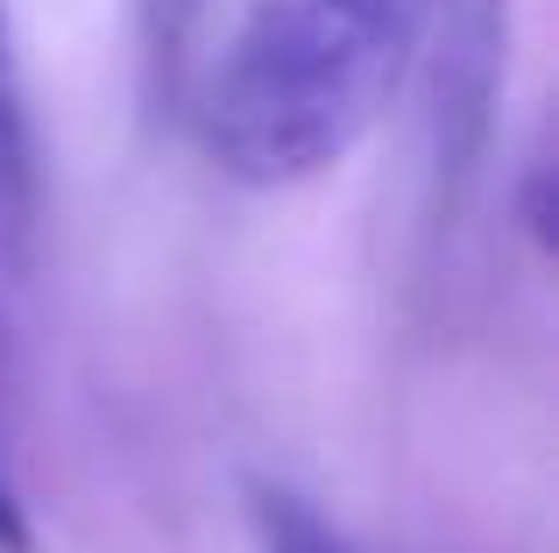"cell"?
Masks as SVG:
<instances>
[{"instance_id": "7a4b0ae2", "label": "cell", "mask_w": 559, "mask_h": 553, "mask_svg": "<svg viewBox=\"0 0 559 553\" xmlns=\"http://www.w3.org/2000/svg\"><path fill=\"white\" fill-rule=\"evenodd\" d=\"M510 71V0H425L418 8V128H425V170H432L439 213L461 207V192L481 178L496 142Z\"/></svg>"}, {"instance_id": "277c9868", "label": "cell", "mask_w": 559, "mask_h": 553, "mask_svg": "<svg viewBox=\"0 0 559 553\" xmlns=\"http://www.w3.org/2000/svg\"><path fill=\"white\" fill-rule=\"evenodd\" d=\"M255 540H262V553H369L361 540H347L326 511H312L298 490H255Z\"/></svg>"}, {"instance_id": "8992f818", "label": "cell", "mask_w": 559, "mask_h": 553, "mask_svg": "<svg viewBox=\"0 0 559 553\" xmlns=\"http://www.w3.org/2000/svg\"><path fill=\"white\" fill-rule=\"evenodd\" d=\"M518 213H524V227H532L538 249H552V164H546V156H532V164H524Z\"/></svg>"}, {"instance_id": "3957f363", "label": "cell", "mask_w": 559, "mask_h": 553, "mask_svg": "<svg viewBox=\"0 0 559 553\" xmlns=\"http://www.w3.org/2000/svg\"><path fill=\"white\" fill-rule=\"evenodd\" d=\"M28 227H36V128H28L14 22H8V0H0V235L14 249H28Z\"/></svg>"}, {"instance_id": "6da1fadb", "label": "cell", "mask_w": 559, "mask_h": 553, "mask_svg": "<svg viewBox=\"0 0 559 553\" xmlns=\"http://www.w3.org/2000/svg\"><path fill=\"white\" fill-rule=\"evenodd\" d=\"M425 0H255L199 85V142L234 185L284 192L390 114Z\"/></svg>"}, {"instance_id": "5b68a950", "label": "cell", "mask_w": 559, "mask_h": 553, "mask_svg": "<svg viewBox=\"0 0 559 553\" xmlns=\"http://www.w3.org/2000/svg\"><path fill=\"white\" fill-rule=\"evenodd\" d=\"M205 8H213V0H142V57H150V85L156 93H178Z\"/></svg>"}, {"instance_id": "52a82bcc", "label": "cell", "mask_w": 559, "mask_h": 553, "mask_svg": "<svg viewBox=\"0 0 559 553\" xmlns=\"http://www.w3.org/2000/svg\"><path fill=\"white\" fill-rule=\"evenodd\" d=\"M28 546H36V532H28V511H22V497H14L8 469H0V553H28Z\"/></svg>"}]
</instances>
